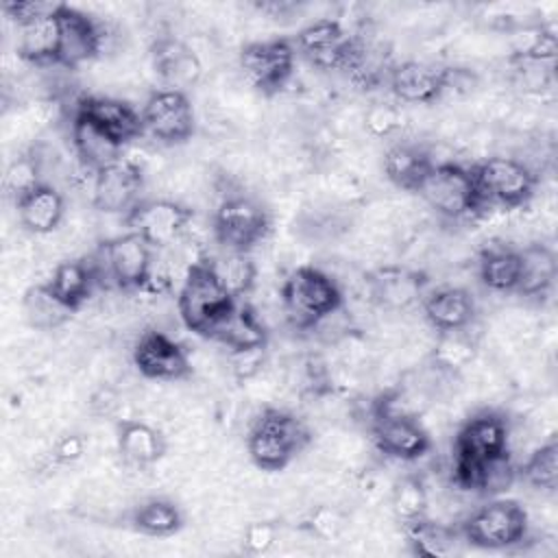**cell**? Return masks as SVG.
<instances>
[{"instance_id":"6da1fadb","label":"cell","mask_w":558,"mask_h":558,"mask_svg":"<svg viewBox=\"0 0 558 558\" xmlns=\"http://www.w3.org/2000/svg\"><path fill=\"white\" fill-rule=\"evenodd\" d=\"M510 427L504 414L484 410L462 423L453 438L451 482L471 493L486 495L493 464L506 456Z\"/></svg>"},{"instance_id":"7a4b0ae2","label":"cell","mask_w":558,"mask_h":558,"mask_svg":"<svg viewBox=\"0 0 558 558\" xmlns=\"http://www.w3.org/2000/svg\"><path fill=\"white\" fill-rule=\"evenodd\" d=\"M235 303L238 299L220 281L209 255H201L187 266L177 294V310L192 333L209 338Z\"/></svg>"},{"instance_id":"3957f363","label":"cell","mask_w":558,"mask_h":558,"mask_svg":"<svg viewBox=\"0 0 558 558\" xmlns=\"http://www.w3.org/2000/svg\"><path fill=\"white\" fill-rule=\"evenodd\" d=\"M310 442L307 425L283 408H264L251 423L246 449L262 471H283Z\"/></svg>"},{"instance_id":"277c9868","label":"cell","mask_w":558,"mask_h":558,"mask_svg":"<svg viewBox=\"0 0 558 558\" xmlns=\"http://www.w3.org/2000/svg\"><path fill=\"white\" fill-rule=\"evenodd\" d=\"M288 323L299 331L314 329L325 316L342 310L344 296L336 279L316 266L294 268L281 286Z\"/></svg>"},{"instance_id":"5b68a950","label":"cell","mask_w":558,"mask_h":558,"mask_svg":"<svg viewBox=\"0 0 558 558\" xmlns=\"http://www.w3.org/2000/svg\"><path fill=\"white\" fill-rule=\"evenodd\" d=\"M89 259L100 288L133 292L146 290L155 262V248L140 233L126 231L102 242Z\"/></svg>"},{"instance_id":"8992f818","label":"cell","mask_w":558,"mask_h":558,"mask_svg":"<svg viewBox=\"0 0 558 558\" xmlns=\"http://www.w3.org/2000/svg\"><path fill=\"white\" fill-rule=\"evenodd\" d=\"M480 209H517L532 201L536 172L514 157H486L471 166Z\"/></svg>"},{"instance_id":"52a82bcc","label":"cell","mask_w":558,"mask_h":558,"mask_svg":"<svg viewBox=\"0 0 558 558\" xmlns=\"http://www.w3.org/2000/svg\"><path fill=\"white\" fill-rule=\"evenodd\" d=\"M371 438L379 453L414 462L432 449V438L418 416L397 408V395H381L373 405Z\"/></svg>"},{"instance_id":"ba28073f","label":"cell","mask_w":558,"mask_h":558,"mask_svg":"<svg viewBox=\"0 0 558 558\" xmlns=\"http://www.w3.org/2000/svg\"><path fill=\"white\" fill-rule=\"evenodd\" d=\"M460 536L480 549H510L521 545L530 532L527 510L508 497L488 499L458 527Z\"/></svg>"},{"instance_id":"9c48e42d","label":"cell","mask_w":558,"mask_h":558,"mask_svg":"<svg viewBox=\"0 0 558 558\" xmlns=\"http://www.w3.org/2000/svg\"><path fill=\"white\" fill-rule=\"evenodd\" d=\"M270 211L255 196L227 194L214 209L211 233L222 251L251 253L270 233Z\"/></svg>"},{"instance_id":"30bf717a","label":"cell","mask_w":558,"mask_h":558,"mask_svg":"<svg viewBox=\"0 0 558 558\" xmlns=\"http://www.w3.org/2000/svg\"><path fill=\"white\" fill-rule=\"evenodd\" d=\"M416 194L427 203L429 209L447 220H462L482 214L471 168L462 163H434Z\"/></svg>"},{"instance_id":"8fae6325","label":"cell","mask_w":558,"mask_h":558,"mask_svg":"<svg viewBox=\"0 0 558 558\" xmlns=\"http://www.w3.org/2000/svg\"><path fill=\"white\" fill-rule=\"evenodd\" d=\"M360 41V37L351 35L338 20L331 17L310 22L292 39L296 57H303L310 65L325 72H349L357 57Z\"/></svg>"},{"instance_id":"7c38bea8","label":"cell","mask_w":558,"mask_h":558,"mask_svg":"<svg viewBox=\"0 0 558 558\" xmlns=\"http://www.w3.org/2000/svg\"><path fill=\"white\" fill-rule=\"evenodd\" d=\"M296 50L288 37L251 41L240 50V70L244 78L264 96H275L290 83Z\"/></svg>"},{"instance_id":"4fadbf2b","label":"cell","mask_w":558,"mask_h":558,"mask_svg":"<svg viewBox=\"0 0 558 558\" xmlns=\"http://www.w3.org/2000/svg\"><path fill=\"white\" fill-rule=\"evenodd\" d=\"M140 113L144 135H150L166 146L185 144L196 131L194 107L183 89L161 87L150 92Z\"/></svg>"},{"instance_id":"5bb4252c","label":"cell","mask_w":558,"mask_h":558,"mask_svg":"<svg viewBox=\"0 0 558 558\" xmlns=\"http://www.w3.org/2000/svg\"><path fill=\"white\" fill-rule=\"evenodd\" d=\"M194 211L172 198H142L126 216L129 231L140 233L155 251L174 244L187 229Z\"/></svg>"},{"instance_id":"9a60e30c","label":"cell","mask_w":558,"mask_h":558,"mask_svg":"<svg viewBox=\"0 0 558 558\" xmlns=\"http://www.w3.org/2000/svg\"><path fill=\"white\" fill-rule=\"evenodd\" d=\"M453 76V68L410 59L390 65L386 83L397 102L432 105L451 87Z\"/></svg>"},{"instance_id":"2e32d148","label":"cell","mask_w":558,"mask_h":558,"mask_svg":"<svg viewBox=\"0 0 558 558\" xmlns=\"http://www.w3.org/2000/svg\"><path fill=\"white\" fill-rule=\"evenodd\" d=\"M133 366L146 379L177 381L192 373L187 351L168 333L159 329H146L133 344Z\"/></svg>"},{"instance_id":"e0dca14e","label":"cell","mask_w":558,"mask_h":558,"mask_svg":"<svg viewBox=\"0 0 558 558\" xmlns=\"http://www.w3.org/2000/svg\"><path fill=\"white\" fill-rule=\"evenodd\" d=\"M144 190V172L129 159H118L98 170L92 181V205L102 214L126 216L140 201Z\"/></svg>"},{"instance_id":"ac0fdd59","label":"cell","mask_w":558,"mask_h":558,"mask_svg":"<svg viewBox=\"0 0 558 558\" xmlns=\"http://www.w3.org/2000/svg\"><path fill=\"white\" fill-rule=\"evenodd\" d=\"M61 41H59V63L63 68H78L92 61L102 48V26L85 11L59 2L57 9Z\"/></svg>"},{"instance_id":"d6986e66","label":"cell","mask_w":558,"mask_h":558,"mask_svg":"<svg viewBox=\"0 0 558 558\" xmlns=\"http://www.w3.org/2000/svg\"><path fill=\"white\" fill-rule=\"evenodd\" d=\"M74 111L89 118L94 124L107 131L113 140H118L122 146L144 135L142 113L126 100L111 98V96H83L74 105Z\"/></svg>"},{"instance_id":"ffe728a7","label":"cell","mask_w":558,"mask_h":558,"mask_svg":"<svg viewBox=\"0 0 558 558\" xmlns=\"http://www.w3.org/2000/svg\"><path fill=\"white\" fill-rule=\"evenodd\" d=\"M421 307L425 320L436 331L469 329L477 314L473 294L460 286H442L423 294Z\"/></svg>"},{"instance_id":"44dd1931","label":"cell","mask_w":558,"mask_h":558,"mask_svg":"<svg viewBox=\"0 0 558 558\" xmlns=\"http://www.w3.org/2000/svg\"><path fill=\"white\" fill-rule=\"evenodd\" d=\"M70 142L81 166L92 170L94 174L122 159L124 146L78 111H72Z\"/></svg>"},{"instance_id":"7402d4cb","label":"cell","mask_w":558,"mask_h":558,"mask_svg":"<svg viewBox=\"0 0 558 558\" xmlns=\"http://www.w3.org/2000/svg\"><path fill=\"white\" fill-rule=\"evenodd\" d=\"M163 434L137 418H120L116 423V449L124 464L153 466L166 456Z\"/></svg>"},{"instance_id":"603a6c76","label":"cell","mask_w":558,"mask_h":558,"mask_svg":"<svg viewBox=\"0 0 558 558\" xmlns=\"http://www.w3.org/2000/svg\"><path fill=\"white\" fill-rule=\"evenodd\" d=\"M155 72L168 83L172 89L192 87L201 76V61L194 54L190 46H185L181 39L163 35L157 37L150 48Z\"/></svg>"},{"instance_id":"cb8c5ba5","label":"cell","mask_w":558,"mask_h":558,"mask_svg":"<svg viewBox=\"0 0 558 558\" xmlns=\"http://www.w3.org/2000/svg\"><path fill=\"white\" fill-rule=\"evenodd\" d=\"M209 340L220 342L229 349V353L238 351H255L266 349L268 344V331L255 310L242 299L235 303V307L211 329Z\"/></svg>"},{"instance_id":"d4e9b609","label":"cell","mask_w":558,"mask_h":558,"mask_svg":"<svg viewBox=\"0 0 558 558\" xmlns=\"http://www.w3.org/2000/svg\"><path fill=\"white\" fill-rule=\"evenodd\" d=\"M17 211L20 225L35 235H46L52 233L63 216H65V198L63 194L50 185V183H39L31 192H26L20 201L13 203Z\"/></svg>"},{"instance_id":"484cf974","label":"cell","mask_w":558,"mask_h":558,"mask_svg":"<svg viewBox=\"0 0 558 558\" xmlns=\"http://www.w3.org/2000/svg\"><path fill=\"white\" fill-rule=\"evenodd\" d=\"M436 161L432 159L429 150L421 144L414 142H395L388 146V150L384 153V174L386 179L403 190V192H412L416 194L418 185L423 183V179L427 177V172L432 170Z\"/></svg>"},{"instance_id":"4316f807","label":"cell","mask_w":558,"mask_h":558,"mask_svg":"<svg viewBox=\"0 0 558 558\" xmlns=\"http://www.w3.org/2000/svg\"><path fill=\"white\" fill-rule=\"evenodd\" d=\"M59 9V4H57ZM57 9L17 26V57L31 65H57L61 28Z\"/></svg>"},{"instance_id":"83f0119b","label":"cell","mask_w":558,"mask_h":558,"mask_svg":"<svg viewBox=\"0 0 558 558\" xmlns=\"http://www.w3.org/2000/svg\"><path fill=\"white\" fill-rule=\"evenodd\" d=\"M46 286L65 307H70L72 312H78L92 296L94 288H98V279H96L92 259L81 257V259H65L57 264Z\"/></svg>"},{"instance_id":"f1b7e54d","label":"cell","mask_w":558,"mask_h":558,"mask_svg":"<svg viewBox=\"0 0 558 558\" xmlns=\"http://www.w3.org/2000/svg\"><path fill=\"white\" fill-rule=\"evenodd\" d=\"M477 277L493 292H517L521 277L519 248L504 242L486 244L477 255Z\"/></svg>"},{"instance_id":"f546056e","label":"cell","mask_w":558,"mask_h":558,"mask_svg":"<svg viewBox=\"0 0 558 558\" xmlns=\"http://www.w3.org/2000/svg\"><path fill=\"white\" fill-rule=\"evenodd\" d=\"M521 277L514 294L536 299L545 296L558 277V257L551 246L543 242H530L519 248Z\"/></svg>"},{"instance_id":"4dcf8cb0","label":"cell","mask_w":558,"mask_h":558,"mask_svg":"<svg viewBox=\"0 0 558 558\" xmlns=\"http://www.w3.org/2000/svg\"><path fill=\"white\" fill-rule=\"evenodd\" d=\"M425 279L408 268H381L373 279V294L381 307L405 310L423 299Z\"/></svg>"},{"instance_id":"1f68e13d","label":"cell","mask_w":558,"mask_h":558,"mask_svg":"<svg viewBox=\"0 0 558 558\" xmlns=\"http://www.w3.org/2000/svg\"><path fill=\"white\" fill-rule=\"evenodd\" d=\"M131 527L144 536L166 538L183 527V512L166 497H150L133 508Z\"/></svg>"},{"instance_id":"d6a6232c","label":"cell","mask_w":558,"mask_h":558,"mask_svg":"<svg viewBox=\"0 0 558 558\" xmlns=\"http://www.w3.org/2000/svg\"><path fill=\"white\" fill-rule=\"evenodd\" d=\"M22 310H24V318L31 327L39 329V331H50L61 327L63 323H68L72 318V310L65 307L52 292L50 288L44 283L31 286L24 292L22 299Z\"/></svg>"},{"instance_id":"836d02e7","label":"cell","mask_w":558,"mask_h":558,"mask_svg":"<svg viewBox=\"0 0 558 558\" xmlns=\"http://www.w3.org/2000/svg\"><path fill=\"white\" fill-rule=\"evenodd\" d=\"M403 532L412 554L429 556V558H442L451 554L456 538L460 536L458 530L442 525L438 521H432L429 517H423L418 521L403 525Z\"/></svg>"},{"instance_id":"e575fe53","label":"cell","mask_w":558,"mask_h":558,"mask_svg":"<svg viewBox=\"0 0 558 558\" xmlns=\"http://www.w3.org/2000/svg\"><path fill=\"white\" fill-rule=\"evenodd\" d=\"M517 475L532 488L554 493L558 488V438L549 436L517 469Z\"/></svg>"},{"instance_id":"d590c367","label":"cell","mask_w":558,"mask_h":558,"mask_svg":"<svg viewBox=\"0 0 558 558\" xmlns=\"http://www.w3.org/2000/svg\"><path fill=\"white\" fill-rule=\"evenodd\" d=\"M390 508L395 519L403 525L427 517V488L418 475H401L390 495Z\"/></svg>"},{"instance_id":"8d00e7d4","label":"cell","mask_w":558,"mask_h":558,"mask_svg":"<svg viewBox=\"0 0 558 558\" xmlns=\"http://www.w3.org/2000/svg\"><path fill=\"white\" fill-rule=\"evenodd\" d=\"M214 268L220 277V281L227 286V290L242 301L255 286L257 268L251 257V253H235V251H225L218 257H211Z\"/></svg>"},{"instance_id":"74e56055","label":"cell","mask_w":558,"mask_h":558,"mask_svg":"<svg viewBox=\"0 0 558 558\" xmlns=\"http://www.w3.org/2000/svg\"><path fill=\"white\" fill-rule=\"evenodd\" d=\"M475 357V342L466 329L438 331L432 360L442 371H460Z\"/></svg>"},{"instance_id":"f35d334b","label":"cell","mask_w":558,"mask_h":558,"mask_svg":"<svg viewBox=\"0 0 558 558\" xmlns=\"http://www.w3.org/2000/svg\"><path fill=\"white\" fill-rule=\"evenodd\" d=\"M39 183H44L41 163L37 153L33 150L20 153L4 170V192L13 203L20 201L33 187H37Z\"/></svg>"},{"instance_id":"ab89813d","label":"cell","mask_w":558,"mask_h":558,"mask_svg":"<svg viewBox=\"0 0 558 558\" xmlns=\"http://www.w3.org/2000/svg\"><path fill=\"white\" fill-rule=\"evenodd\" d=\"M364 126L375 137H388L401 126V113L395 105L377 102L364 116Z\"/></svg>"},{"instance_id":"60d3db41","label":"cell","mask_w":558,"mask_h":558,"mask_svg":"<svg viewBox=\"0 0 558 558\" xmlns=\"http://www.w3.org/2000/svg\"><path fill=\"white\" fill-rule=\"evenodd\" d=\"M277 536H279V530H277L275 523H270V521H255V523H248L244 527L242 547H244L246 554L259 556V554H266L277 543Z\"/></svg>"},{"instance_id":"b9f144b4","label":"cell","mask_w":558,"mask_h":558,"mask_svg":"<svg viewBox=\"0 0 558 558\" xmlns=\"http://www.w3.org/2000/svg\"><path fill=\"white\" fill-rule=\"evenodd\" d=\"M59 2H39V0H7L2 2V13L15 24L22 26L31 20H37L46 13H52Z\"/></svg>"},{"instance_id":"7bdbcfd3","label":"cell","mask_w":558,"mask_h":558,"mask_svg":"<svg viewBox=\"0 0 558 558\" xmlns=\"http://www.w3.org/2000/svg\"><path fill=\"white\" fill-rule=\"evenodd\" d=\"M85 453V440L78 434H65L52 447V458L57 464H72Z\"/></svg>"},{"instance_id":"ee69618b","label":"cell","mask_w":558,"mask_h":558,"mask_svg":"<svg viewBox=\"0 0 558 558\" xmlns=\"http://www.w3.org/2000/svg\"><path fill=\"white\" fill-rule=\"evenodd\" d=\"M264 351L266 349L231 353V364H233L231 368L238 375V379H248L251 375H255L259 371V366L264 364Z\"/></svg>"},{"instance_id":"f6af8a7d","label":"cell","mask_w":558,"mask_h":558,"mask_svg":"<svg viewBox=\"0 0 558 558\" xmlns=\"http://www.w3.org/2000/svg\"><path fill=\"white\" fill-rule=\"evenodd\" d=\"M307 523H310V530L320 538H333L342 527L340 517L329 508H318Z\"/></svg>"}]
</instances>
